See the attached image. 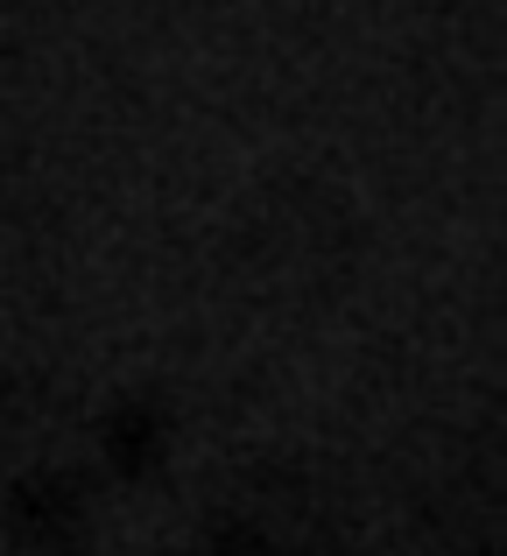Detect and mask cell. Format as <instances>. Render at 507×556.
<instances>
[{
	"mask_svg": "<svg viewBox=\"0 0 507 556\" xmlns=\"http://www.w3.org/2000/svg\"><path fill=\"white\" fill-rule=\"evenodd\" d=\"M14 521H22L28 543L64 549L71 543V521H78V493H71L64 479H28V486L14 493Z\"/></svg>",
	"mask_w": 507,
	"mask_h": 556,
	"instance_id": "cell-1",
	"label": "cell"
},
{
	"mask_svg": "<svg viewBox=\"0 0 507 556\" xmlns=\"http://www.w3.org/2000/svg\"><path fill=\"white\" fill-rule=\"evenodd\" d=\"M226 556H261V549H226Z\"/></svg>",
	"mask_w": 507,
	"mask_h": 556,
	"instance_id": "cell-2",
	"label": "cell"
}]
</instances>
